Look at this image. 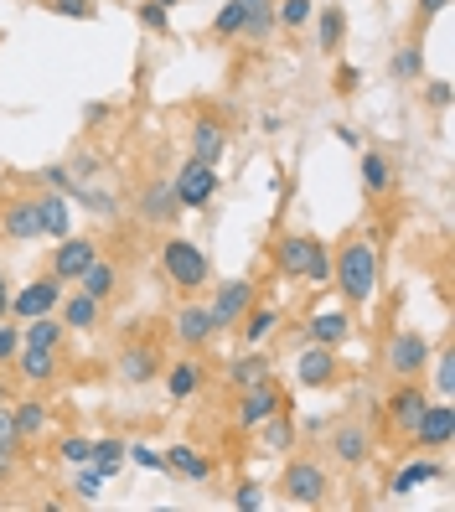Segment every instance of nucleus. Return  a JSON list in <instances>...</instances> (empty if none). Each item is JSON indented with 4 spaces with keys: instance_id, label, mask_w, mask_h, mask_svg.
<instances>
[{
    "instance_id": "obj_11",
    "label": "nucleus",
    "mask_w": 455,
    "mask_h": 512,
    "mask_svg": "<svg viewBox=\"0 0 455 512\" xmlns=\"http://www.w3.org/2000/svg\"><path fill=\"white\" fill-rule=\"evenodd\" d=\"M430 337H424V331H399V337L388 342V373L393 378H424V368H430Z\"/></svg>"
},
{
    "instance_id": "obj_18",
    "label": "nucleus",
    "mask_w": 455,
    "mask_h": 512,
    "mask_svg": "<svg viewBox=\"0 0 455 512\" xmlns=\"http://www.w3.org/2000/svg\"><path fill=\"white\" fill-rule=\"evenodd\" d=\"M357 171H362V192H368L373 202L393 197V187H399V166H393L388 150H362Z\"/></svg>"
},
{
    "instance_id": "obj_29",
    "label": "nucleus",
    "mask_w": 455,
    "mask_h": 512,
    "mask_svg": "<svg viewBox=\"0 0 455 512\" xmlns=\"http://www.w3.org/2000/svg\"><path fill=\"white\" fill-rule=\"evenodd\" d=\"M11 363H16L21 383H52L57 378V352L52 347H21Z\"/></svg>"
},
{
    "instance_id": "obj_51",
    "label": "nucleus",
    "mask_w": 455,
    "mask_h": 512,
    "mask_svg": "<svg viewBox=\"0 0 455 512\" xmlns=\"http://www.w3.org/2000/svg\"><path fill=\"white\" fill-rule=\"evenodd\" d=\"M57 456H63L68 466H83V461H88V440H83V435H68L63 445H57Z\"/></svg>"
},
{
    "instance_id": "obj_49",
    "label": "nucleus",
    "mask_w": 455,
    "mask_h": 512,
    "mask_svg": "<svg viewBox=\"0 0 455 512\" xmlns=\"http://www.w3.org/2000/svg\"><path fill=\"white\" fill-rule=\"evenodd\" d=\"M16 352H21V326H6V321H0V368H11Z\"/></svg>"
},
{
    "instance_id": "obj_6",
    "label": "nucleus",
    "mask_w": 455,
    "mask_h": 512,
    "mask_svg": "<svg viewBox=\"0 0 455 512\" xmlns=\"http://www.w3.org/2000/svg\"><path fill=\"white\" fill-rule=\"evenodd\" d=\"M259 300V285L254 280H223L218 290H212L207 300V316H212V331H233L238 321H244V311Z\"/></svg>"
},
{
    "instance_id": "obj_57",
    "label": "nucleus",
    "mask_w": 455,
    "mask_h": 512,
    "mask_svg": "<svg viewBox=\"0 0 455 512\" xmlns=\"http://www.w3.org/2000/svg\"><path fill=\"white\" fill-rule=\"evenodd\" d=\"M259 130H264V135H280V130H285V119H280V114H264V119H259Z\"/></svg>"
},
{
    "instance_id": "obj_15",
    "label": "nucleus",
    "mask_w": 455,
    "mask_h": 512,
    "mask_svg": "<svg viewBox=\"0 0 455 512\" xmlns=\"http://www.w3.org/2000/svg\"><path fill=\"white\" fill-rule=\"evenodd\" d=\"M0 233H6L11 244H32V238H42L37 197H6L0 202Z\"/></svg>"
},
{
    "instance_id": "obj_26",
    "label": "nucleus",
    "mask_w": 455,
    "mask_h": 512,
    "mask_svg": "<svg viewBox=\"0 0 455 512\" xmlns=\"http://www.w3.org/2000/svg\"><path fill=\"white\" fill-rule=\"evenodd\" d=\"M57 321H63L68 331H94L99 321H104V300H94V295H68L63 306H57Z\"/></svg>"
},
{
    "instance_id": "obj_31",
    "label": "nucleus",
    "mask_w": 455,
    "mask_h": 512,
    "mask_svg": "<svg viewBox=\"0 0 455 512\" xmlns=\"http://www.w3.org/2000/svg\"><path fill=\"white\" fill-rule=\"evenodd\" d=\"M78 290H83V295H94V300H114V290H119V264L99 254L94 264L83 269V280H78Z\"/></svg>"
},
{
    "instance_id": "obj_55",
    "label": "nucleus",
    "mask_w": 455,
    "mask_h": 512,
    "mask_svg": "<svg viewBox=\"0 0 455 512\" xmlns=\"http://www.w3.org/2000/svg\"><path fill=\"white\" fill-rule=\"evenodd\" d=\"M83 119H88V125H104V119H109V104H104V99L83 104Z\"/></svg>"
},
{
    "instance_id": "obj_52",
    "label": "nucleus",
    "mask_w": 455,
    "mask_h": 512,
    "mask_svg": "<svg viewBox=\"0 0 455 512\" xmlns=\"http://www.w3.org/2000/svg\"><path fill=\"white\" fill-rule=\"evenodd\" d=\"M424 104H430V109H450V83L430 78V83H424Z\"/></svg>"
},
{
    "instance_id": "obj_3",
    "label": "nucleus",
    "mask_w": 455,
    "mask_h": 512,
    "mask_svg": "<svg viewBox=\"0 0 455 512\" xmlns=\"http://www.w3.org/2000/svg\"><path fill=\"white\" fill-rule=\"evenodd\" d=\"M161 269H166L171 290H181V295H197V290L212 285V259L202 254V244H192V238H181V233H171L161 244Z\"/></svg>"
},
{
    "instance_id": "obj_48",
    "label": "nucleus",
    "mask_w": 455,
    "mask_h": 512,
    "mask_svg": "<svg viewBox=\"0 0 455 512\" xmlns=\"http://www.w3.org/2000/svg\"><path fill=\"white\" fill-rule=\"evenodd\" d=\"M125 456L140 466V471H166V456L156 445H145V440H135V445H125Z\"/></svg>"
},
{
    "instance_id": "obj_45",
    "label": "nucleus",
    "mask_w": 455,
    "mask_h": 512,
    "mask_svg": "<svg viewBox=\"0 0 455 512\" xmlns=\"http://www.w3.org/2000/svg\"><path fill=\"white\" fill-rule=\"evenodd\" d=\"M233 507H238V512H259V507H264V487H259L254 476H244V481L233 487Z\"/></svg>"
},
{
    "instance_id": "obj_7",
    "label": "nucleus",
    "mask_w": 455,
    "mask_h": 512,
    "mask_svg": "<svg viewBox=\"0 0 455 512\" xmlns=\"http://www.w3.org/2000/svg\"><path fill=\"white\" fill-rule=\"evenodd\" d=\"M373 450H378V440H373V430L362 425V419H342V425H331V461H337V466L362 471L373 461Z\"/></svg>"
},
{
    "instance_id": "obj_25",
    "label": "nucleus",
    "mask_w": 455,
    "mask_h": 512,
    "mask_svg": "<svg viewBox=\"0 0 455 512\" xmlns=\"http://www.w3.org/2000/svg\"><path fill=\"white\" fill-rule=\"evenodd\" d=\"M37 213H42V238H68L73 228V202L63 192H37Z\"/></svg>"
},
{
    "instance_id": "obj_20",
    "label": "nucleus",
    "mask_w": 455,
    "mask_h": 512,
    "mask_svg": "<svg viewBox=\"0 0 455 512\" xmlns=\"http://www.w3.org/2000/svg\"><path fill=\"white\" fill-rule=\"evenodd\" d=\"M300 342H321V347L352 342V311H316L306 326H300Z\"/></svg>"
},
{
    "instance_id": "obj_54",
    "label": "nucleus",
    "mask_w": 455,
    "mask_h": 512,
    "mask_svg": "<svg viewBox=\"0 0 455 512\" xmlns=\"http://www.w3.org/2000/svg\"><path fill=\"white\" fill-rule=\"evenodd\" d=\"M0 445H26V440H21V430H16L11 404H0Z\"/></svg>"
},
{
    "instance_id": "obj_41",
    "label": "nucleus",
    "mask_w": 455,
    "mask_h": 512,
    "mask_svg": "<svg viewBox=\"0 0 455 512\" xmlns=\"http://www.w3.org/2000/svg\"><path fill=\"white\" fill-rule=\"evenodd\" d=\"M311 16H316V0H275V21L290 26V32H300Z\"/></svg>"
},
{
    "instance_id": "obj_42",
    "label": "nucleus",
    "mask_w": 455,
    "mask_h": 512,
    "mask_svg": "<svg viewBox=\"0 0 455 512\" xmlns=\"http://www.w3.org/2000/svg\"><path fill=\"white\" fill-rule=\"evenodd\" d=\"M99 492H104V471L83 461L78 476H73V497H78V502H99Z\"/></svg>"
},
{
    "instance_id": "obj_32",
    "label": "nucleus",
    "mask_w": 455,
    "mask_h": 512,
    "mask_svg": "<svg viewBox=\"0 0 455 512\" xmlns=\"http://www.w3.org/2000/svg\"><path fill=\"white\" fill-rule=\"evenodd\" d=\"M259 445H264V456H285V450L295 445V419H290V409H280V414L264 419V425H259Z\"/></svg>"
},
{
    "instance_id": "obj_43",
    "label": "nucleus",
    "mask_w": 455,
    "mask_h": 512,
    "mask_svg": "<svg viewBox=\"0 0 455 512\" xmlns=\"http://www.w3.org/2000/svg\"><path fill=\"white\" fill-rule=\"evenodd\" d=\"M37 182H42L47 192H63V197H73V187H78V182H73V171H68V161L42 166V171H37Z\"/></svg>"
},
{
    "instance_id": "obj_4",
    "label": "nucleus",
    "mask_w": 455,
    "mask_h": 512,
    "mask_svg": "<svg viewBox=\"0 0 455 512\" xmlns=\"http://www.w3.org/2000/svg\"><path fill=\"white\" fill-rule=\"evenodd\" d=\"M171 192H176V202L187 207V213H207V207L218 202V192H223V176H218L212 161L187 156L176 166V176H171Z\"/></svg>"
},
{
    "instance_id": "obj_47",
    "label": "nucleus",
    "mask_w": 455,
    "mask_h": 512,
    "mask_svg": "<svg viewBox=\"0 0 455 512\" xmlns=\"http://www.w3.org/2000/svg\"><path fill=\"white\" fill-rule=\"evenodd\" d=\"M68 171H73V182H94V176L104 171V156H94V150H78V156H68Z\"/></svg>"
},
{
    "instance_id": "obj_14",
    "label": "nucleus",
    "mask_w": 455,
    "mask_h": 512,
    "mask_svg": "<svg viewBox=\"0 0 455 512\" xmlns=\"http://www.w3.org/2000/svg\"><path fill=\"white\" fill-rule=\"evenodd\" d=\"M166 368V357L150 347V342H135V347H119L114 357V378L119 383H130V388H145V383H156Z\"/></svg>"
},
{
    "instance_id": "obj_2",
    "label": "nucleus",
    "mask_w": 455,
    "mask_h": 512,
    "mask_svg": "<svg viewBox=\"0 0 455 512\" xmlns=\"http://www.w3.org/2000/svg\"><path fill=\"white\" fill-rule=\"evenodd\" d=\"M275 275L280 280H311L326 285L331 280V249L316 233H280L275 244Z\"/></svg>"
},
{
    "instance_id": "obj_12",
    "label": "nucleus",
    "mask_w": 455,
    "mask_h": 512,
    "mask_svg": "<svg viewBox=\"0 0 455 512\" xmlns=\"http://www.w3.org/2000/svg\"><path fill=\"white\" fill-rule=\"evenodd\" d=\"M57 306H63V280H57V275H37L32 285L11 290V316H16V321H32V316H52Z\"/></svg>"
},
{
    "instance_id": "obj_17",
    "label": "nucleus",
    "mask_w": 455,
    "mask_h": 512,
    "mask_svg": "<svg viewBox=\"0 0 455 512\" xmlns=\"http://www.w3.org/2000/svg\"><path fill=\"white\" fill-rule=\"evenodd\" d=\"M424 404H430V394H424V378H399V388L388 394V425L399 430V435H409Z\"/></svg>"
},
{
    "instance_id": "obj_36",
    "label": "nucleus",
    "mask_w": 455,
    "mask_h": 512,
    "mask_svg": "<svg viewBox=\"0 0 455 512\" xmlns=\"http://www.w3.org/2000/svg\"><path fill=\"white\" fill-rule=\"evenodd\" d=\"M68 202L88 207V213H94V218H104V223H114V218H119V197H114L109 187H94V182H78Z\"/></svg>"
},
{
    "instance_id": "obj_5",
    "label": "nucleus",
    "mask_w": 455,
    "mask_h": 512,
    "mask_svg": "<svg viewBox=\"0 0 455 512\" xmlns=\"http://www.w3.org/2000/svg\"><path fill=\"white\" fill-rule=\"evenodd\" d=\"M280 492H285V502H295V507H321V502L331 497V471H326L321 461H311V456H300V461L285 466Z\"/></svg>"
},
{
    "instance_id": "obj_44",
    "label": "nucleus",
    "mask_w": 455,
    "mask_h": 512,
    "mask_svg": "<svg viewBox=\"0 0 455 512\" xmlns=\"http://www.w3.org/2000/svg\"><path fill=\"white\" fill-rule=\"evenodd\" d=\"M42 6H47L52 16H63V21H94V16H99L94 0H42Z\"/></svg>"
},
{
    "instance_id": "obj_50",
    "label": "nucleus",
    "mask_w": 455,
    "mask_h": 512,
    "mask_svg": "<svg viewBox=\"0 0 455 512\" xmlns=\"http://www.w3.org/2000/svg\"><path fill=\"white\" fill-rule=\"evenodd\" d=\"M21 471V445H0V487H11Z\"/></svg>"
},
{
    "instance_id": "obj_24",
    "label": "nucleus",
    "mask_w": 455,
    "mask_h": 512,
    "mask_svg": "<svg viewBox=\"0 0 455 512\" xmlns=\"http://www.w3.org/2000/svg\"><path fill=\"white\" fill-rule=\"evenodd\" d=\"M311 21H316V52L321 57H337L342 42H347V11L342 6H321Z\"/></svg>"
},
{
    "instance_id": "obj_9",
    "label": "nucleus",
    "mask_w": 455,
    "mask_h": 512,
    "mask_svg": "<svg viewBox=\"0 0 455 512\" xmlns=\"http://www.w3.org/2000/svg\"><path fill=\"white\" fill-rule=\"evenodd\" d=\"M450 435H455V409H450V399H430V404L419 409V419H414L409 445H414V450H445Z\"/></svg>"
},
{
    "instance_id": "obj_1",
    "label": "nucleus",
    "mask_w": 455,
    "mask_h": 512,
    "mask_svg": "<svg viewBox=\"0 0 455 512\" xmlns=\"http://www.w3.org/2000/svg\"><path fill=\"white\" fill-rule=\"evenodd\" d=\"M331 280H337V295H342L347 311L368 306V300L378 295V285H383V254H378V244L368 233L342 238L337 259H331Z\"/></svg>"
},
{
    "instance_id": "obj_30",
    "label": "nucleus",
    "mask_w": 455,
    "mask_h": 512,
    "mask_svg": "<svg viewBox=\"0 0 455 512\" xmlns=\"http://www.w3.org/2000/svg\"><path fill=\"white\" fill-rule=\"evenodd\" d=\"M161 378H166V394L171 399H192L197 388H202V378H207V368L197 363V357H181V363L161 368Z\"/></svg>"
},
{
    "instance_id": "obj_59",
    "label": "nucleus",
    "mask_w": 455,
    "mask_h": 512,
    "mask_svg": "<svg viewBox=\"0 0 455 512\" xmlns=\"http://www.w3.org/2000/svg\"><path fill=\"white\" fill-rule=\"evenodd\" d=\"M337 145H357V130L352 125H337Z\"/></svg>"
},
{
    "instance_id": "obj_10",
    "label": "nucleus",
    "mask_w": 455,
    "mask_h": 512,
    "mask_svg": "<svg viewBox=\"0 0 455 512\" xmlns=\"http://www.w3.org/2000/svg\"><path fill=\"white\" fill-rule=\"evenodd\" d=\"M342 378V357L337 347H321V342H306L295 357V383L300 388H337Z\"/></svg>"
},
{
    "instance_id": "obj_37",
    "label": "nucleus",
    "mask_w": 455,
    "mask_h": 512,
    "mask_svg": "<svg viewBox=\"0 0 455 512\" xmlns=\"http://www.w3.org/2000/svg\"><path fill=\"white\" fill-rule=\"evenodd\" d=\"M388 78L393 83H419L424 78V47L419 42H404L399 52H393V63H388Z\"/></svg>"
},
{
    "instance_id": "obj_23",
    "label": "nucleus",
    "mask_w": 455,
    "mask_h": 512,
    "mask_svg": "<svg viewBox=\"0 0 455 512\" xmlns=\"http://www.w3.org/2000/svg\"><path fill=\"white\" fill-rule=\"evenodd\" d=\"M223 378H228L233 388H254V383H269V378H275V363H269L259 347H244V357H233V363L223 368Z\"/></svg>"
},
{
    "instance_id": "obj_19",
    "label": "nucleus",
    "mask_w": 455,
    "mask_h": 512,
    "mask_svg": "<svg viewBox=\"0 0 455 512\" xmlns=\"http://www.w3.org/2000/svg\"><path fill=\"white\" fill-rule=\"evenodd\" d=\"M171 331H176V342L187 347V352H202L212 337H218V331H212V316H207V306H202V300H187V306L176 311Z\"/></svg>"
},
{
    "instance_id": "obj_60",
    "label": "nucleus",
    "mask_w": 455,
    "mask_h": 512,
    "mask_svg": "<svg viewBox=\"0 0 455 512\" xmlns=\"http://www.w3.org/2000/svg\"><path fill=\"white\" fill-rule=\"evenodd\" d=\"M156 6H166V11H176V6H187V0H156Z\"/></svg>"
},
{
    "instance_id": "obj_40",
    "label": "nucleus",
    "mask_w": 455,
    "mask_h": 512,
    "mask_svg": "<svg viewBox=\"0 0 455 512\" xmlns=\"http://www.w3.org/2000/svg\"><path fill=\"white\" fill-rule=\"evenodd\" d=\"M135 21L145 26L150 37H171V11L156 6V0H140V6H135Z\"/></svg>"
},
{
    "instance_id": "obj_34",
    "label": "nucleus",
    "mask_w": 455,
    "mask_h": 512,
    "mask_svg": "<svg viewBox=\"0 0 455 512\" xmlns=\"http://www.w3.org/2000/svg\"><path fill=\"white\" fill-rule=\"evenodd\" d=\"M63 337H68V326L63 321H57V311L52 316H32V321H26L21 326V347H63Z\"/></svg>"
},
{
    "instance_id": "obj_58",
    "label": "nucleus",
    "mask_w": 455,
    "mask_h": 512,
    "mask_svg": "<svg viewBox=\"0 0 455 512\" xmlns=\"http://www.w3.org/2000/svg\"><path fill=\"white\" fill-rule=\"evenodd\" d=\"M0 404H16V383L11 378H0Z\"/></svg>"
},
{
    "instance_id": "obj_22",
    "label": "nucleus",
    "mask_w": 455,
    "mask_h": 512,
    "mask_svg": "<svg viewBox=\"0 0 455 512\" xmlns=\"http://www.w3.org/2000/svg\"><path fill=\"white\" fill-rule=\"evenodd\" d=\"M192 156H202L212 166L228 156V125H223V119H212V114L192 119Z\"/></svg>"
},
{
    "instance_id": "obj_61",
    "label": "nucleus",
    "mask_w": 455,
    "mask_h": 512,
    "mask_svg": "<svg viewBox=\"0 0 455 512\" xmlns=\"http://www.w3.org/2000/svg\"><path fill=\"white\" fill-rule=\"evenodd\" d=\"M94 6H104V0H94Z\"/></svg>"
},
{
    "instance_id": "obj_21",
    "label": "nucleus",
    "mask_w": 455,
    "mask_h": 512,
    "mask_svg": "<svg viewBox=\"0 0 455 512\" xmlns=\"http://www.w3.org/2000/svg\"><path fill=\"white\" fill-rule=\"evenodd\" d=\"M440 476H445V461H435V456H419V461H409V466L393 471V481H388V497H414L419 487H430V481H440Z\"/></svg>"
},
{
    "instance_id": "obj_46",
    "label": "nucleus",
    "mask_w": 455,
    "mask_h": 512,
    "mask_svg": "<svg viewBox=\"0 0 455 512\" xmlns=\"http://www.w3.org/2000/svg\"><path fill=\"white\" fill-rule=\"evenodd\" d=\"M445 6H450V0H414V26H409V42H419V37H424V26H430Z\"/></svg>"
},
{
    "instance_id": "obj_56",
    "label": "nucleus",
    "mask_w": 455,
    "mask_h": 512,
    "mask_svg": "<svg viewBox=\"0 0 455 512\" xmlns=\"http://www.w3.org/2000/svg\"><path fill=\"white\" fill-rule=\"evenodd\" d=\"M6 316H11V275L0 269V321H6Z\"/></svg>"
},
{
    "instance_id": "obj_38",
    "label": "nucleus",
    "mask_w": 455,
    "mask_h": 512,
    "mask_svg": "<svg viewBox=\"0 0 455 512\" xmlns=\"http://www.w3.org/2000/svg\"><path fill=\"white\" fill-rule=\"evenodd\" d=\"M88 466H99L104 481L119 476V466H125V440H88Z\"/></svg>"
},
{
    "instance_id": "obj_27",
    "label": "nucleus",
    "mask_w": 455,
    "mask_h": 512,
    "mask_svg": "<svg viewBox=\"0 0 455 512\" xmlns=\"http://www.w3.org/2000/svg\"><path fill=\"white\" fill-rule=\"evenodd\" d=\"M233 331L244 337V347H264V342L280 331V311H275V306H259V300H254V306L244 311V321H238Z\"/></svg>"
},
{
    "instance_id": "obj_35",
    "label": "nucleus",
    "mask_w": 455,
    "mask_h": 512,
    "mask_svg": "<svg viewBox=\"0 0 455 512\" xmlns=\"http://www.w3.org/2000/svg\"><path fill=\"white\" fill-rule=\"evenodd\" d=\"M244 21H249L244 0H223L218 16H212V26H207V37H212V42H233V37H244Z\"/></svg>"
},
{
    "instance_id": "obj_53",
    "label": "nucleus",
    "mask_w": 455,
    "mask_h": 512,
    "mask_svg": "<svg viewBox=\"0 0 455 512\" xmlns=\"http://www.w3.org/2000/svg\"><path fill=\"white\" fill-rule=\"evenodd\" d=\"M357 88H362V68H352V63H342V68H337V94H342V99H352V94H357Z\"/></svg>"
},
{
    "instance_id": "obj_28",
    "label": "nucleus",
    "mask_w": 455,
    "mask_h": 512,
    "mask_svg": "<svg viewBox=\"0 0 455 512\" xmlns=\"http://www.w3.org/2000/svg\"><path fill=\"white\" fill-rule=\"evenodd\" d=\"M166 456V476H187V481H212V461L202 456L197 445H171L161 450Z\"/></svg>"
},
{
    "instance_id": "obj_16",
    "label": "nucleus",
    "mask_w": 455,
    "mask_h": 512,
    "mask_svg": "<svg viewBox=\"0 0 455 512\" xmlns=\"http://www.w3.org/2000/svg\"><path fill=\"white\" fill-rule=\"evenodd\" d=\"M94 259H99V244H94V238H73V233H68L63 244L52 249V275L63 280V285H78L83 269L94 264Z\"/></svg>"
},
{
    "instance_id": "obj_8",
    "label": "nucleus",
    "mask_w": 455,
    "mask_h": 512,
    "mask_svg": "<svg viewBox=\"0 0 455 512\" xmlns=\"http://www.w3.org/2000/svg\"><path fill=\"white\" fill-rule=\"evenodd\" d=\"M135 218L145 223V228H171L176 223V213H181V202H176V192H171V176H150V182L135 192Z\"/></svg>"
},
{
    "instance_id": "obj_13",
    "label": "nucleus",
    "mask_w": 455,
    "mask_h": 512,
    "mask_svg": "<svg viewBox=\"0 0 455 512\" xmlns=\"http://www.w3.org/2000/svg\"><path fill=\"white\" fill-rule=\"evenodd\" d=\"M285 409V394L275 388V378L269 383H254V388H238V404H233V419H238V430H259L269 414H280Z\"/></svg>"
},
{
    "instance_id": "obj_33",
    "label": "nucleus",
    "mask_w": 455,
    "mask_h": 512,
    "mask_svg": "<svg viewBox=\"0 0 455 512\" xmlns=\"http://www.w3.org/2000/svg\"><path fill=\"white\" fill-rule=\"evenodd\" d=\"M11 414H16L21 440H42V435H47V425H52V409H47L42 399H16V404H11Z\"/></svg>"
},
{
    "instance_id": "obj_39",
    "label": "nucleus",
    "mask_w": 455,
    "mask_h": 512,
    "mask_svg": "<svg viewBox=\"0 0 455 512\" xmlns=\"http://www.w3.org/2000/svg\"><path fill=\"white\" fill-rule=\"evenodd\" d=\"M430 357H435V352H430ZM430 368H435V373H430L435 394H440V399H455V352H450V342L440 347V357H435Z\"/></svg>"
}]
</instances>
